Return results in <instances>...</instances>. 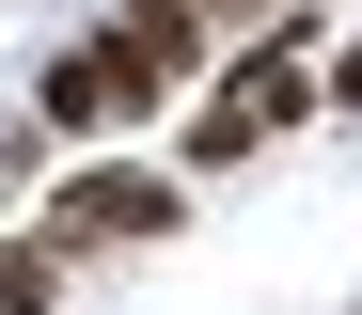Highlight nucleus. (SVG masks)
Wrapping results in <instances>:
<instances>
[{"mask_svg": "<svg viewBox=\"0 0 362 315\" xmlns=\"http://www.w3.org/2000/svg\"><path fill=\"white\" fill-rule=\"evenodd\" d=\"M205 63H221V32L189 16V0H127V16H95L79 47H47L32 126H47V142H95V158H110L127 126H158L173 95H189Z\"/></svg>", "mask_w": 362, "mask_h": 315, "instance_id": "1", "label": "nucleus"}, {"mask_svg": "<svg viewBox=\"0 0 362 315\" xmlns=\"http://www.w3.org/2000/svg\"><path fill=\"white\" fill-rule=\"evenodd\" d=\"M284 126H315V47H299V16L252 32V47L205 79V110H189V173H236L252 142H284Z\"/></svg>", "mask_w": 362, "mask_h": 315, "instance_id": "2", "label": "nucleus"}, {"mask_svg": "<svg viewBox=\"0 0 362 315\" xmlns=\"http://www.w3.org/2000/svg\"><path fill=\"white\" fill-rule=\"evenodd\" d=\"M189 221V173H158V158H79V173H47V205H32V236L64 252H142V236H173Z\"/></svg>", "mask_w": 362, "mask_h": 315, "instance_id": "3", "label": "nucleus"}, {"mask_svg": "<svg viewBox=\"0 0 362 315\" xmlns=\"http://www.w3.org/2000/svg\"><path fill=\"white\" fill-rule=\"evenodd\" d=\"M0 315H64V252L47 236H0Z\"/></svg>", "mask_w": 362, "mask_h": 315, "instance_id": "4", "label": "nucleus"}, {"mask_svg": "<svg viewBox=\"0 0 362 315\" xmlns=\"http://www.w3.org/2000/svg\"><path fill=\"white\" fill-rule=\"evenodd\" d=\"M315 110H362V32H346L331 63H315Z\"/></svg>", "mask_w": 362, "mask_h": 315, "instance_id": "5", "label": "nucleus"}, {"mask_svg": "<svg viewBox=\"0 0 362 315\" xmlns=\"http://www.w3.org/2000/svg\"><path fill=\"white\" fill-rule=\"evenodd\" d=\"M284 16H315V0H284Z\"/></svg>", "mask_w": 362, "mask_h": 315, "instance_id": "6", "label": "nucleus"}]
</instances>
